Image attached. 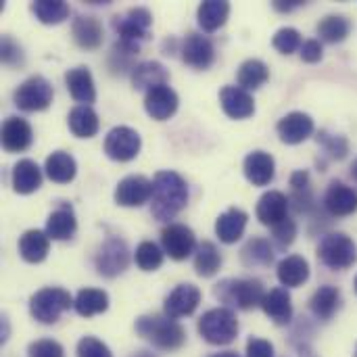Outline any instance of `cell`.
Returning <instances> with one entry per match:
<instances>
[{
  "label": "cell",
  "instance_id": "6da1fadb",
  "mask_svg": "<svg viewBox=\"0 0 357 357\" xmlns=\"http://www.w3.org/2000/svg\"><path fill=\"white\" fill-rule=\"evenodd\" d=\"M151 213L159 222L174 220L188 203V186L176 172H159L153 180Z\"/></svg>",
  "mask_w": 357,
  "mask_h": 357
},
{
  "label": "cell",
  "instance_id": "7a4b0ae2",
  "mask_svg": "<svg viewBox=\"0 0 357 357\" xmlns=\"http://www.w3.org/2000/svg\"><path fill=\"white\" fill-rule=\"evenodd\" d=\"M136 333L142 339H146L149 343H153L157 349H165V351H174V349L182 347L186 341L184 328L167 316H142V318H138L136 320Z\"/></svg>",
  "mask_w": 357,
  "mask_h": 357
},
{
  "label": "cell",
  "instance_id": "3957f363",
  "mask_svg": "<svg viewBox=\"0 0 357 357\" xmlns=\"http://www.w3.org/2000/svg\"><path fill=\"white\" fill-rule=\"evenodd\" d=\"M215 297L226 305L238 310H253L261 305L266 291L264 284L255 278H228L215 284Z\"/></svg>",
  "mask_w": 357,
  "mask_h": 357
},
{
  "label": "cell",
  "instance_id": "277c9868",
  "mask_svg": "<svg viewBox=\"0 0 357 357\" xmlns=\"http://www.w3.org/2000/svg\"><path fill=\"white\" fill-rule=\"evenodd\" d=\"M199 335L211 345H230L238 335V320L232 310L215 307L201 316Z\"/></svg>",
  "mask_w": 357,
  "mask_h": 357
},
{
  "label": "cell",
  "instance_id": "5b68a950",
  "mask_svg": "<svg viewBox=\"0 0 357 357\" xmlns=\"http://www.w3.org/2000/svg\"><path fill=\"white\" fill-rule=\"evenodd\" d=\"M73 305L71 295L59 287H46L29 299V312L40 324H54Z\"/></svg>",
  "mask_w": 357,
  "mask_h": 357
},
{
  "label": "cell",
  "instance_id": "8992f818",
  "mask_svg": "<svg viewBox=\"0 0 357 357\" xmlns=\"http://www.w3.org/2000/svg\"><path fill=\"white\" fill-rule=\"evenodd\" d=\"M318 257L331 270H347L357 261V247L347 234L331 232L320 241Z\"/></svg>",
  "mask_w": 357,
  "mask_h": 357
},
{
  "label": "cell",
  "instance_id": "52a82bcc",
  "mask_svg": "<svg viewBox=\"0 0 357 357\" xmlns=\"http://www.w3.org/2000/svg\"><path fill=\"white\" fill-rule=\"evenodd\" d=\"M96 272L105 278H115L123 274L130 266V249L119 236H109L96 251L94 257Z\"/></svg>",
  "mask_w": 357,
  "mask_h": 357
},
{
  "label": "cell",
  "instance_id": "ba28073f",
  "mask_svg": "<svg viewBox=\"0 0 357 357\" xmlns=\"http://www.w3.org/2000/svg\"><path fill=\"white\" fill-rule=\"evenodd\" d=\"M52 96H54V92H52L50 82L42 75H31L15 90L13 100H15L17 109L33 113V111L48 109L52 102Z\"/></svg>",
  "mask_w": 357,
  "mask_h": 357
},
{
  "label": "cell",
  "instance_id": "9c48e42d",
  "mask_svg": "<svg viewBox=\"0 0 357 357\" xmlns=\"http://www.w3.org/2000/svg\"><path fill=\"white\" fill-rule=\"evenodd\" d=\"M151 25H153V15L144 6L130 8L128 13L117 15L113 19V27L119 33V40L132 42V44H140V40L149 36Z\"/></svg>",
  "mask_w": 357,
  "mask_h": 357
},
{
  "label": "cell",
  "instance_id": "30bf717a",
  "mask_svg": "<svg viewBox=\"0 0 357 357\" xmlns=\"http://www.w3.org/2000/svg\"><path fill=\"white\" fill-rule=\"evenodd\" d=\"M140 134L128 126L113 128L105 138V153L113 161H132L140 153Z\"/></svg>",
  "mask_w": 357,
  "mask_h": 357
},
{
  "label": "cell",
  "instance_id": "8fae6325",
  "mask_svg": "<svg viewBox=\"0 0 357 357\" xmlns=\"http://www.w3.org/2000/svg\"><path fill=\"white\" fill-rule=\"evenodd\" d=\"M161 245H163V251L176 261H182V259L190 257L199 247L197 238H195V232L184 224L165 226L161 230Z\"/></svg>",
  "mask_w": 357,
  "mask_h": 357
},
{
  "label": "cell",
  "instance_id": "7c38bea8",
  "mask_svg": "<svg viewBox=\"0 0 357 357\" xmlns=\"http://www.w3.org/2000/svg\"><path fill=\"white\" fill-rule=\"evenodd\" d=\"M153 197V182L144 176H128L115 188V203L121 207H142Z\"/></svg>",
  "mask_w": 357,
  "mask_h": 357
},
{
  "label": "cell",
  "instance_id": "4fadbf2b",
  "mask_svg": "<svg viewBox=\"0 0 357 357\" xmlns=\"http://www.w3.org/2000/svg\"><path fill=\"white\" fill-rule=\"evenodd\" d=\"M201 303V291L195 284H178L167 297H165V316L172 320L186 318L195 314V310Z\"/></svg>",
  "mask_w": 357,
  "mask_h": 357
},
{
  "label": "cell",
  "instance_id": "5bb4252c",
  "mask_svg": "<svg viewBox=\"0 0 357 357\" xmlns=\"http://www.w3.org/2000/svg\"><path fill=\"white\" fill-rule=\"evenodd\" d=\"M182 61L192 69H207L215 59V48L209 38L201 33H188L182 42Z\"/></svg>",
  "mask_w": 357,
  "mask_h": 357
},
{
  "label": "cell",
  "instance_id": "9a60e30c",
  "mask_svg": "<svg viewBox=\"0 0 357 357\" xmlns=\"http://www.w3.org/2000/svg\"><path fill=\"white\" fill-rule=\"evenodd\" d=\"M178 102H180L178 94L167 84L157 86V88H153V90H149L144 94V109L157 121L169 119L178 111Z\"/></svg>",
  "mask_w": 357,
  "mask_h": 357
},
{
  "label": "cell",
  "instance_id": "2e32d148",
  "mask_svg": "<svg viewBox=\"0 0 357 357\" xmlns=\"http://www.w3.org/2000/svg\"><path fill=\"white\" fill-rule=\"evenodd\" d=\"M276 132H278V136H280L282 142H287V144H299V142L307 140L314 134V119L307 113L293 111V113L284 115L278 121Z\"/></svg>",
  "mask_w": 357,
  "mask_h": 357
},
{
  "label": "cell",
  "instance_id": "e0dca14e",
  "mask_svg": "<svg viewBox=\"0 0 357 357\" xmlns=\"http://www.w3.org/2000/svg\"><path fill=\"white\" fill-rule=\"evenodd\" d=\"M324 207L331 215H337V218L351 215L357 211V192L345 182L335 180L331 182L324 195Z\"/></svg>",
  "mask_w": 357,
  "mask_h": 357
},
{
  "label": "cell",
  "instance_id": "ac0fdd59",
  "mask_svg": "<svg viewBox=\"0 0 357 357\" xmlns=\"http://www.w3.org/2000/svg\"><path fill=\"white\" fill-rule=\"evenodd\" d=\"M220 105L224 113L232 119H247L255 113L253 96L241 86H226L220 92Z\"/></svg>",
  "mask_w": 357,
  "mask_h": 357
},
{
  "label": "cell",
  "instance_id": "d6986e66",
  "mask_svg": "<svg viewBox=\"0 0 357 357\" xmlns=\"http://www.w3.org/2000/svg\"><path fill=\"white\" fill-rule=\"evenodd\" d=\"M243 172H245V178L253 186H268L274 180V174H276L274 157L270 153H266V151H253V153H249L245 157Z\"/></svg>",
  "mask_w": 357,
  "mask_h": 357
},
{
  "label": "cell",
  "instance_id": "ffe728a7",
  "mask_svg": "<svg viewBox=\"0 0 357 357\" xmlns=\"http://www.w3.org/2000/svg\"><path fill=\"white\" fill-rule=\"evenodd\" d=\"M33 140L31 126L21 117H6L2 123V146L8 153L25 151Z\"/></svg>",
  "mask_w": 357,
  "mask_h": 357
},
{
  "label": "cell",
  "instance_id": "44dd1931",
  "mask_svg": "<svg viewBox=\"0 0 357 357\" xmlns=\"http://www.w3.org/2000/svg\"><path fill=\"white\" fill-rule=\"evenodd\" d=\"M287 213H289V199L278 190H270L257 201V220L264 226L274 228L276 224L287 220Z\"/></svg>",
  "mask_w": 357,
  "mask_h": 357
},
{
  "label": "cell",
  "instance_id": "7402d4cb",
  "mask_svg": "<svg viewBox=\"0 0 357 357\" xmlns=\"http://www.w3.org/2000/svg\"><path fill=\"white\" fill-rule=\"evenodd\" d=\"M65 84H67V90L69 94L82 102V105H88L96 100V88H94V79H92V73L88 67H73L65 73Z\"/></svg>",
  "mask_w": 357,
  "mask_h": 357
},
{
  "label": "cell",
  "instance_id": "603a6c76",
  "mask_svg": "<svg viewBox=\"0 0 357 357\" xmlns=\"http://www.w3.org/2000/svg\"><path fill=\"white\" fill-rule=\"evenodd\" d=\"M261 310L264 314L276 322V324H289L293 318V303H291V295L284 287H276L270 293H266L264 301H261Z\"/></svg>",
  "mask_w": 357,
  "mask_h": 357
},
{
  "label": "cell",
  "instance_id": "cb8c5ba5",
  "mask_svg": "<svg viewBox=\"0 0 357 357\" xmlns=\"http://www.w3.org/2000/svg\"><path fill=\"white\" fill-rule=\"evenodd\" d=\"M130 75H132L134 88L136 90H146V92L157 88V86L167 84V79H169L167 69L159 61H144L140 65H134Z\"/></svg>",
  "mask_w": 357,
  "mask_h": 357
},
{
  "label": "cell",
  "instance_id": "d4e9b609",
  "mask_svg": "<svg viewBox=\"0 0 357 357\" xmlns=\"http://www.w3.org/2000/svg\"><path fill=\"white\" fill-rule=\"evenodd\" d=\"M247 220H249V215L243 209H238V207H232V209L224 211L218 218V222H215V234H218V238L222 243H226V245L236 243L243 236L245 228H247Z\"/></svg>",
  "mask_w": 357,
  "mask_h": 357
},
{
  "label": "cell",
  "instance_id": "484cf974",
  "mask_svg": "<svg viewBox=\"0 0 357 357\" xmlns=\"http://www.w3.org/2000/svg\"><path fill=\"white\" fill-rule=\"evenodd\" d=\"M13 188L19 195H31L42 186V169L38 167L36 161L31 159H21L15 167H13V176H10Z\"/></svg>",
  "mask_w": 357,
  "mask_h": 357
},
{
  "label": "cell",
  "instance_id": "4316f807",
  "mask_svg": "<svg viewBox=\"0 0 357 357\" xmlns=\"http://www.w3.org/2000/svg\"><path fill=\"white\" fill-rule=\"evenodd\" d=\"M77 220L71 205H61L46 220V234L50 241H67L75 234Z\"/></svg>",
  "mask_w": 357,
  "mask_h": 357
},
{
  "label": "cell",
  "instance_id": "83f0119b",
  "mask_svg": "<svg viewBox=\"0 0 357 357\" xmlns=\"http://www.w3.org/2000/svg\"><path fill=\"white\" fill-rule=\"evenodd\" d=\"M276 274H278V280L284 289H295V287H301L303 282H307L310 264L301 255H289L278 264Z\"/></svg>",
  "mask_w": 357,
  "mask_h": 357
},
{
  "label": "cell",
  "instance_id": "f1b7e54d",
  "mask_svg": "<svg viewBox=\"0 0 357 357\" xmlns=\"http://www.w3.org/2000/svg\"><path fill=\"white\" fill-rule=\"evenodd\" d=\"M71 31H73V40L77 42V46L82 48H98L102 44V25L96 17H90V15H79L73 25H71Z\"/></svg>",
  "mask_w": 357,
  "mask_h": 357
},
{
  "label": "cell",
  "instance_id": "f546056e",
  "mask_svg": "<svg viewBox=\"0 0 357 357\" xmlns=\"http://www.w3.org/2000/svg\"><path fill=\"white\" fill-rule=\"evenodd\" d=\"M48 249H50V238L42 230H27L19 238V255L27 264H40V261H44L46 255H48Z\"/></svg>",
  "mask_w": 357,
  "mask_h": 357
},
{
  "label": "cell",
  "instance_id": "4dcf8cb0",
  "mask_svg": "<svg viewBox=\"0 0 357 357\" xmlns=\"http://www.w3.org/2000/svg\"><path fill=\"white\" fill-rule=\"evenodd\" d=\"M339 305H341V291L337 287H333V284L320 287L314 293L312 301H310V307H312L314 316L318 320H324V322H328L337 314Z\"/></svg>",
  "mask_w": 357,
  "mask_h": 357
},
{
  "label": "cell",
  "instance_id": "1f68e13d",
  "mask_svg": "<svg viewBox=\"0 0 357 357\" xmlns=\"http://www.w3.org/2000/svg\"><path fill=\"white\" fill-rule=\"evenodd\" d=\"M67 126L77 138H92L98 132V115L92 107L79 105L69 111Z\"/></svg>",
  "mask_w": 357,
  "mask_h": 357
},
{
  "label": "cell",
  "instance_id": "d6a6232c",
  "mask_svg": "<svg viewBox=\"0 0 357 357\" xmlns=\"http://www.w3.org/2000/svg\"><path fill=\"white\" fill-rule=\"evenodd\" d=\"M46 176L56 182V184H67L75 178L77 172V163L75 159L65 153V151H54L48 159H46Z\"/></svg>",
  "mask_w": 357,
  "mask_h": 357
},
{
  "label": "cell",
  "instance_id": "836d02e7",
  "mask_svg": "<svg viewBox=\"0 0 357 357\" xmlns=\"http://www.w3.org/2000/svg\"><path fill=\"white\" fill-rule=\"evenodd\" d=\"M73 307L82 318H92L96 314L107 312L109 295L100 289H82L77 297L73 299Z\"/></svg>",
  "mask_w": 357,
  "mask_h": 357
},
{
  "label": "cell",
  "instance_id": "e575fe53",
  "mask_svg": "<svg viewBox=\"0 0 357 357\" xmlns=\"http://www.w3.org/2000/svg\"><path fill=\"white\" fill-rule=\"evenodd\" d=\"M230 15V2L226 0H205L199 6V25L205 31H215L220 29Z\"/></svg>",
  "mask_w": 357,
  "mask_h": 357
},
{
  "label": "cell",
  "instance_id": "d590c367",
  "mask_svg": "<svg viewBox=\"0 0 357 357\" xmlns=\"http://www.w3.org/2000/svg\"><path fill=\"white\" fill-rule=\"evenodd\" d=\"M270 77V69L264 61L259 59H249L245 61L241 67H238V73H236V79H238V86L243 90H257L259 86H264Z\"/></svg>",
  "mask_w": 357,
  "mask_h": 357
},
{
  "label": "cell",
  "instance_id": "8d00e7d4",
  "mask_svg": "<svg viewBox=\"0 0 357 357\" xmlns=\"http://www.w3.org/2000/svg\"><path fill=\"white\" fill-rule=\"evenodd\" d=\"M241 259L247 268H266L274 261V249L266 238H251L243 247Z\"/></svg>",
  "mask_w": 357,
  "mask_h": 357
},
{
  "label": "cell",
  "instance_id": "74e56055",
  "mask_svg": "<svg viewBox=\"0 0 357 357\" xmlns=\"http://www.w3.org/2000/svg\"><path fill=\"white\" fill-rule=\"evenodd\" d=\"M222 268V255L218 251V247L209 241H203L197 251H195V270L199 276L209 278L213 274H218V270Z\"/></svg>",
  "mask_w": 357,
  "mask_h": 357
},
{
  "label": "cell",
  "instance_id": "f35d334b",
  "mask_svg": "<svg viewBox=\"0 0 357 357\" xmlns=\"http://www.w3.org/2000/svg\"><path fill=\"white\" fill-rule=\"evenodd\" d=\"M351 31V23L347 17L343 15H326L320 23H318V36L324 40V42H331V44H339L343 42Z\"/></svg>",
  "mask_w": 357,
  "mask_h": 357
},
{
  "label": "cell",
  "instance_id": "ab89813d",
  "mask_svg": "<svg viewBox=\"0 0 357 357\" xmlns=\"http://www.w3.org/2000/svg\"><path fill=\"white\" fill-rule=\"evenodd\" d=\"M31 13L46 25H59L69 17V4L63 0H36L31 4Z\"/></svg>",
  "mask_w": 357,
  "mask_h": 357
},
{
  "label": "cell",
  "instance_id": "60d3db41",
  "mask_svg": "<svg viewBox=\"0 0 357 357\" xmlns=\"http://www.w3.org/2000/svg\"><path fill=\"white\" fill-rule=\"evenodd\" d=\"M163 253H165V251H161L159 245H155V243H151V241H144V243H140V245L136 247V253H134L136 266H138L142 272H155V270H159L161 264H163Z\"/></svg>",
  "mask_w": 357,
  "mask_h": 357
},
{
  "label": "cell",
  "instance_id": "b9f144b4",
  "mask_svg": "<svg viewBox=\"0 0 357 357\" xmlns=\"http://www.w3.org/2000/svg\"><path fill=\"white\" fill-rule=\"evenodd\" d=\"M274 48L282 54H293L295 50H301V33L295 27H282L274 33L272 40Z\"/></svg>",
  "mask_w": 357,
  "mask_h": 357
},
{
  "label": "cell",
  "instance_id": "7bdbcfd3",
  "mask_svg": "<svg viewBox=\"0 0 357 357\" xmlns=\"http://www.w3.org/2000/svg\"><path fill=\"white\" fill-rule=\"evenodd\" d=\"M318 142L326 149V153H331L333 159H345L349 153V142L341 134H328L326 130H322L318 134Z\"/></svg>",
  "mask_w": 357,
  "mask_h": 357
},
{
  "label": "cell",
  "instance_id": "ee69618b",
  "mask_svg": "<svg viewBox=\"0 0 357 357\" xmlns=\"http://www.w3.org/2000/svg\"><path fill=\"white\" fill-rule=\"evenodd\" d=\"M295 236H297V224H295L293 220H289V218L272 228V238H274V243H276L280 249L291 247V245L295 243Z\"/></svg>",
  "mask_w": 357,
  "mask_h": 357
},
{
  "label": "cell",
  "instance_id": "f6af8a7d",
  "mask_svg": "<svg viewBox=\"0 0 357 357\" xmlns=\"http://www.w3.org/2000/svg\"><path fill=\"white\" fill-rule=\"evenodd\" d=\"M77 357H113V354L102 341L94 337H84L77 343Z\"/></svg>",
  "mask_w": 357,
  "mask_h": 357
},
{
  "label": "cell",
  "instance_id": "bcb514c9",
  "mask_svg": "<svg viewBox=\"0 0 357 357\" xmlns=\"http://www.w3.org/2000/svg\"><path fill=\"white\" fill-rule=\"evenodd\" d=\"M63 347L61 343L52 341V339H42L29 345L27 357H63Z\"/></svg>",
  "mask_w": 357,
  "mask_h": 357
},
{
  "label": "cell",
  "instance_id": "7dc6e473",
  "mask_svg": "<svg viewBox=\"0 0 357 357\" xmlns=\"http://www.w3.org/2000/svg\"><path fill=\"white\" fill-rule=\"evenodd\" d=\"M2 63L6 65H21L23 63V52H21V46L10 38V36H4L2 38Z\"/></svg>",
  "mask_w": 357,
  "mask_h": 357
},
{
  "label": "cell",
  "instance_id": "c3c4849f",
  "mask_svg": "<svg viewBox=\"0 0 357 357\" xmlns=\"http://www.w3.org/2000/svg\"><path fill=\"white\" fill-rule=\"evenodd\" d=\"M247 357H274V347L270 341L253 337L247 343Z\"/></svg>",
  "mask_w": 357,
  "mask_h": 357
},
{
  "label": "cell",
  "instance_id": "681fc988",
  "mask_svg": "<svg viewBox=\"0 0 357 357\" xmlns=\"http://www.w3.org/2000/svg\"><path fill=\"white\" fill-rule=\"evenodd\" d=\"M322 54H324V50H322L320 40H307V42H303V46H301V59L305 63H318V61H322Z\"/></svg>",
  "mask_w": 357,
  "mask_h": 357
},
{
  "label": "cell",
  "instance_id": "f907efd6",
  "mask_svg": "<svg viewBox=\"0 0 357 357\" xmlns=\"http://www.w3.org/2000/svg\"><path fill=\"white\" fill-rule=\"evenodd\" d=\"M291 186H293V190H295V192H303V190H307V186H310V174H307L305 169L295 172V174L291 176Z\"/></svg>",
  "mask_w": 357,
  "mask_h": 357
},
{
  "label": "cell",
  "instance_id": "816d5d0a",
  "mask_svg": "<svg viewBox=\"0 0 357 357\" xmlns=\"http://www.w3.org/2000/svg\"><path fill=\"white\" fill-rule=\"evenodd\" d=\"M297 6H301V2H299V0H293V2L276 0V2H274V8H276V10H280V13H291V10H293V8H297Z\"/></svg>",
  "mask_w": 357,
  "mask_h": 357
},
{
  "label": "cell",
  "instance_id": "f5cc1de1",
  "mask_svg": "<svg viewBox=\"0 0 357 357\" xmlns=\"http://www.w3.org/2000/svg\"><path fill=\"white\" fill-rule=\"evenodd\" d=\"M211 357H241L236 351H222V354H213Z\"/></svg>",
  "mask_w": 357,
  "mask_h": 357
},
{
  "label": "cell",
  "instance_id": "db71d44e",
  "mask_svg": "<svg viewBox=\"0 0 357 357\" xmlns=\"http://www.w3.org/2000/svg\"><path fill=\"white\" fill-rule=\"evenodd\" d=\"M132 357H155L153 354H149V351H138V354H134Z\"/></svg>",
  "mask_w": 357,
  "mask_h": 357
},
{
  "label": "cell",
  "instance_id": "11a10c76",
  "mask_svg": "<svg viewBox=\"0 0 357 357\" xmlns=\"http://www.w3.org/2000/svg\"><path fill=\"white\" fill-rule=\"evenodd\" d=\"M351 176H354V180L357 182V159L354 161V165H351Z\"/></svg>",
  "mask_w": 357,
  "mask_h": 357
},
{
  "label": "cell",
  "instance_id": "9f6ffc18",
  "mask_svg": "<svg viewBox=\"0 0 357 357\" xmlns=\"http://www.w3.org/2000/svg\"><path fill=\"white\" fill-rule=\"evenodd\" d=\"M356 293H357V276H356Z\"/></svg>",
  "mask_w": 357,
  "mask_h": 357
},
{
  "label": "cell",
  "instance_id": "6f0895ef",
  "mask_svg": "<svg viewBox=\"0 0 357 357\" xmlns=\"http://www.w3.org/2000/svg\"><path fill=\"white\" fill-rule=\"evenodd\" d=\"M356 357H357V347H356Z\"/></svg>",
  "mask_w": 357,
  "mask_h": 357
}]
</instances>
